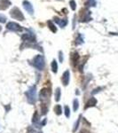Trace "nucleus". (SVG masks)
<instances>
[{
  "label": "nucleus",
  "instance_id": "obj_16",
  "mask_svg": "<svg viewBox=\"0 0 118 133\" xmlns=\"http://www.w3.org/2000/svg\"><path fill=\"white\" fill-rule=\"evenodd\" d=\"M54 113L56 114L57 115H61L62 114V108L61 105H56L54 107Z\"/></svg>",
  "mask_w": 118,
  "mask_h": 133
},
{
  "label": "nucleus",
  "instance_id": "obj_23",
  "mask_svg": "<svg viewBox=\"0 0 118 133\" xmlns=\"http://www.w3.org/2000/svg\"><path fill=\"white\" fill-rule=\"evenodd\" d=\"M6 21V18L4 15H2V14H0V22L2 23H5Z\"/></svg>",
  "mask_w": 118,
  "mask_h": 133
},
{
  "label": "nucleus",
  "instance_id": "obj_15",
  "mask_svg": "<svg viewBox=\"0 0 118 133\" xmlns=\"http://www.w3.org/2000/svg\"><path fill=\"white\" fill-rule=\"evenodd\" d=\"M38 122H39V115H38L37 111H35L33 115V118H32V123L34 124H36Z\"/></svg>",
  "mask_w": 118,
  "mask_h": 133
},
{
  "label": "nucleus",
  "instance_id": "obj_13",
  "mask_svg": "<svg viewBox=\"0 0 118 133\" xmlns=\"http://www.w3.org/2000/svg\"><path fill=\"white\" fill-rule=\"evenodd\" d=\"M48 107H47V105L45 103H42L41 104V114L42 115H45L47 112H48Z\"/></svg>",
  "mask_w": 118,
  "mask_h": 133
},
{
  "label": "nucleus",
  "instance_id": "obj_8",
  "mask_svg": "<svg viewBox=\"0 0 118 133\" xmlns=\"http://www.w3.org/2000/svg\"><path fill=\"white\" fill-rule=\"evenodd\" d=\"M79 59H80V57H79V54L78 52H76V51H75V52H73L71 54V63L73 66H76L77 65L79 64Z\"/></svg>",
  "mask_w": 118,
  "mask_h": 133
},
{
  "label": "nucleus",
  "instance_id": "obj_29",
  "mask_svg": "<svg viewBox=\"0 0 118 133\" xmlns=\"http://www.w3.org/2000/svg\"><path fill=\"white\" fill-rule=\"evenodd\" d=\"M1 29H2V28H1V27H0V31H1Z\"/></svg>",
  "mask_w": 118,
  "mask_h": 133
},
{
  "label": "nucleus",
  "instance_id": "obj_24",
  "mask_svg": "<svg viewBox=\"0 0 118 133\" xmlns=\"http://www.w3.org/2000/svg\"><path fill=\"white\" fill-rule=\"evenodd\" d=\"M103 89V88H101V87H100V88H96V89L95 90H93V92H91V93H93V94H95V93H98V92L99 91H101V90Z\"/></svg>",
  "mask_w": 118,
  "mask_h": 133
},
{
  "label": "nucleus",
  "instance_id": "obj_20",
  "mask_svg": "<svg viewBox=\"0 0 118 133\" xmlns=\"http://www.w3.org/2000/svg\"><path fill=\"white\" fill-rule=\"evenodd\" d=\"M83 43V36L79 34L78 36L76 37V44H77V45H79V44H82Z\"/></svg>",
  "mask_w": 118,
  "mask_h": 133
},
{
  "label": "nucleus",
  "instance_id": "obj_17",
  "mask_svg": "<svg viewBox=\"0 0 118 133\" xmlns=\"http://www.w3.org/2000/svg\"><path fill=\"white\" fill-rule=\"evenodd\" d=\"M51 70H53V73H57L58 72V64H57V61L55 59H53V62H51Z\"/></svg>",
  "mask_w": 118,
  "mask_h": 133
},
{
  "label": "nucleus",
  "instance_id": "obj_18",
  "mask_svg": "<svg viewBox=\"0 0 118 133\" xmlns=\"http://www.w3.org/2000/svg\"><path fill=\"white\" fill-rule=\"evenodd\" d=\"M78 108H79V101L77 99H74V101H73V109L76 112V111L78 110Z\"/></svg>",
  "mask_w": 118,
  "mask_h": 133
},
{
  "label": "nucleus",
  "instance_id": "obj_11",
  "mask_svg": "<svg viewBox=\"0 0 118 133\" xmlns=\"http://www.w3.org/2000/svg\"><path fill=\"white\" fill-rule=\"evenodd\" d=\"M9 5H11L9 0H0V10H5L9 7Z\"/></svg>",
  "mask_w": 118,
  "mask_h": 133
},
{
  "label": "nucleus",
  "instance_id": "obj_27",
  "mask_svg": "<svg viewBox=\"0 0 118 133\" xmlns=\"http://www.w3.org/2000/svg\"><path fill=\"white\" fill-rule=\"evenodd\" d=\"M83 123H85V124H87L88 126H90V123L87 122V120L85 119V118H83Z\"/></svg>",
  "mask_w": 118,
  "mask_h": 133
},
{
  "label": "nucleus",
  "instance_id": "obj_5",
  "mask_svg": "<svg viewBox=\"0 0 118 133\" xmlns=\"http://www.w3.org/2000/svg\"><path fill=\"white\" fill-rule=\"evenodd\" d=\"M69 81H70V72H69V70H66V71L62 74V76H61L62 84H63L64 86H68V83H69Z\"/></svg>",
  "mask_w": 118,
  "mask_h": 133
},
{
  "label": "nucleus",
  "instance_id": "obj_1",
  "mask_svg": "<svg viewBox=\"0 0 118 133\" xmlns=\"http://www.w3.org/2000/svg\"><path fill=\"white\" fill-rule=\"evenodd\" d=\"M36 85H33L25 92V95L27 97V100L29 104L34 105L36 101Z\"/></svg>",
  "mask_w": 118,
  "mask_h": 133
},
{
  "label": "nucleus",
  "instance_id": "obj_7",
  "mask_svg": "<svg viewBox=\"0 0 118 133\" xmlns=\"http://www.w3.org/2000/svg\"><path fill=\"white\" fill-rule=\"evenodd\" d=\"M22 5H23V7H24V9L27 11L29 14H31L32 15V14H34L33 5H31V3L29 1H28V0H24V1L22 2Z\"/></svg>",
  "mask_w": 118,
  "mask_h": 133
},
{
  "label": "nucleus",
  "instance_id": "obj_19",
  "mask_svg": "<svg viewBox=\"0 0 118 133\" xmlns=\"http://www.w3.org/2000/svg\"><path fill=\"white\" fill-rule=\"evenodd\" d=\"M64 114H65V115H66V117H67V118L70 117V108H68V106L64 107Z\"/></svg>",
  "mask_w": 118,
  "mask_h": 133
},
{
  "label": "nucleus",
  "instance_id": "obj_26",
  "mask_svg": "<svg viewBox=\"0 0 118 133\" xmlns=\"http://www.w3.org/2000/svg\"><path fill=\"white\" fill-rule=\"evenodd\" d=\"M79 133H91V132L88 130H86V129H83V130H81L80 131H79Z\"/></svg>",
  "mask_w": 118,
  "mask_h": 133
},
{
  "label": "nucleus",
  "instance_id": "obj_28",
  "mask_svg": "<svg viewBox=\"0 0 118 133\" xmlns=\"http://www.w3.org/2000/svg\"><path fill=\"white\" fill-rule=\"evenodd\" d=\"M46 121H47L46 119H44V121H43L42 123H41V126H44V125H45V124H46Z\"/></svg>",
  "mask_w": 118,
  "mask_h": 133
},
{
  "label": "nucleus",
  "instance_id": "obj_9",
  "mask_svg": "<svg viewBox=\"0 0 118 133\" xmlns=\"http://www.w3.org/2000/svg\"><path fill=\"white\" fill-rule=\"evenodd\" d=\"M97 102L98 101H97V99H96L95 98L91 97L86 102V104H85V106H84V108H83V109H88V108H94V107L97 105Z\"/></svg>",
  "mask_w": 118,
  "mask_h": 133
},
{
  "label": "nucleus",
  "instance_id": "obj_22",
  "mask_svg": "<svg viewBox=\"0 0 118 133\" xmlns=\"http://www.w3.org/2000/svg\"><path fill=\"white\" fill-rule=\"evenodd\" d=\"M69 5H71L72 10H76V2H75L74 0H71V1L69 2Z\"/></svg>",
  "mask_w": 118,
  "mask_h": 133
},
{
  "label": "nucleus",
  "instance_id": "obj_10",
  "mask_svg": "<svg viewBox=\"0 0 118 133\" xmlns=\"http://www.w3.org/2000/svg\"><path fill=\"white\" fill-rule=\"evenodd\" d=\"M54 22H56L61 28H64L66 25L68 24L67 19H59L58 17H55L54 18Z\"/></svg>",
  "mask_w": 118,
  "mask_h": 133
},
{
  "label": "nucleus",
  "instance_id": "obj_4",
  "mask_svg": "<svg viewBox=\"0 0 118 133\" xmlns=\"http://www.w3.org/2000/svg\"><path fill=\"white\" fill-rule=\"evenodd\" d=\"M6 29H9L11 31H14V32H18V31H21L22 30V28L21 27L18 23L14 22V21H10L6 24Z\"/></svg>",
  "mask_w": 118,
  "mask_h": 133
},
{
  "label": "nucleus",
  "instance_id": "obj_6",
  "mask_svg": "<svg viewBox=\"0 0 118 133\" xmlns=\"http://www.w3.org/2000/svg\"><path fill=\"white\" fill-rule=\"evenodd\" d=\"M50 94H51L50 90H48L47 88H43L41 91H40V93H39L40 99L43 100V101L48 99V98L50 97Z\"/></svg>",
  "mask_w": 118,
  "mask_h": 133
},
{
  "label": "nucleus",
  "instance_id": "obj_21",
  "mask_svg": "<svg viewBox=\"0 0 118 133\" xmlns=\"http://www.w3.org/2000/svg\"><path fill=\"white\" fill-rule=\"evenodd\" d=\"M81 117H82V115H80V116H79V119L77 120L76 124H75V127H74V130H73V132H76V131L77 128H78V126H79V123H80V118Z\"/></svg>",
  "mask_w": 118,
  "mask_h": 133
},
{
  "label": "nucleus",
  "instance_id": "obj_25",
  "mask_svg": "<svg viewBox=\"0 0 118 133\" xmlns=\"http://www.w3.org/2000/svg\"><path fill=\"white\" fill-rule=\"evenodd\" d=\"M59 58H60V61L61 62L63 61V55H62V51H60L59 52Z\"/></svg>",
  "mask_w": 118,
  "mask_h": 133
},
{
  "label": "nucleus",
  "instance_id": "obj_3",
  "mask_svg": "<svg viewBox=\"0 0 118 133\" xmlns=\"http://www.w3.org/2000/svg\"><path fill=\"white\" fill-rule=\"evenodd\" d=\"M10 15L12 17V19L17 21H24L25 20V17L23 15V14L21 12V11L19 9L18 7H14L12 10L10 11Z\"/></svg>",
  "mask_w": 118,
  "mask_h": 133
},
{
  "label": "nucleus",
  "instance_id": "obj_14",
  "mask_svg": "<svg viewBox=\"0 0 118 133\" xmlns=\"http://www.w3.org/2000/svg\"><path fill=\"white\" fill-rule=\"evenodd\" d=\"M61 88L58 87L56 90H55V101H60L61 99Z\"/></svg>",
  "mask_w": 118,
  "mask_h": 133
},
{
  "label": "nucleus",
  "instance_id": "obj_2",
  "mask_svg": "<svg viewBox=\"0 0 118 133\" xmlns=\"http://www.w3.org/2000/svg\"><path fill=\"white\" fill-rule=\"evenodd\" d=\"M33 66L39 71L44 70V68H45V61H44V56L40 54L36 55L33 59Z\"/></svg>",
  "mask_w": 118,
  "mask_h": 133
},
{
  "label": "nucleus",
  "instance_id": "obj_12",
  "mask_svg": "<svg viewBox=\"0 0 118 133\" xmlns=\"http://www.w3.org/2000/svg\"><path fill=\"white\" fill-rule=\"evenodd\" d=\"M47 24H48V28L51 29V32H53V33H56V32H57V28L55 27L54 23H53V21H47Z\"/></svg>",
  "mask_w": 118,
  "mask_h": 133
}]
</instances>
